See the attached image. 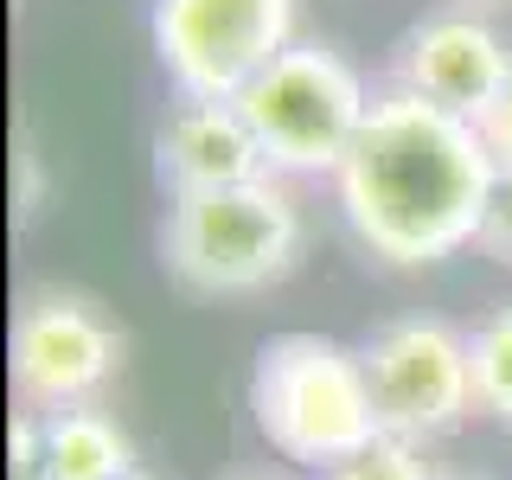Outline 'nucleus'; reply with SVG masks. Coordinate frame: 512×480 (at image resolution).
<instances>
[{"label": "nucleus", "instance_id": "6e6552de", "mask_svg": "<svg viewBox=\"0 0 512 480\" xmlns=\"http://www.w3.org/2000/svg\"><path fill=\"white\" fill-rule=\"evenodd\" d=\"M512 77V45L480 7H436L423 13L391 52V84H404L429 103L455 109L468 122H487Z\"/></svg>", "mask_w": 512, "mask_h": 480}, {"label": "nucleus", "instance_id": "7ed1b4c3", "mask_svg": "<svg viewBox=\"0 0 512 480\" xmlns=\"http://www.w3.org/2000/svg\"><path fill=\"white\" fill-rule=\"evenodd\" d=\"M301 244H308V218H301L282 173L173 199L167 224H160L167 276L186 295H212V301L276 288L301 263Z\"/></svg>", "mask_w": 512, "mask_h": 480}, {"label": "nucleus", "instance_id": "0eeeda50", "mask_svg": "<svg viewBox=\"0 0 512 480\" xmlns=\"http://www.w3.org/2000/svg\"><path fill=\"white\" fill-rule=\"evenodd\" d=\"M13 397L26 410L96 404L122 372V327L71 288H32L13 314Z\"/></svg>", "mask_w": 512, "mask_h": 480}, {"label": "nucleus", "instance_id": "ddd939ff", "mask_svg": "<svg viewBox=\"0 0 512 480\" xmlns=\"http://www.w3.org/2000/svg\"><path fill=\"white\" fill-rule=\"evenodd\" d=\"M474 250H487L493 263L512 269V160H500V167H493V186H487V212H480Z\"/></svg>", "mask_w": 512, "mask_h": 480}, {"label": "nucleus", "instance_id": "9d476101", "mask_svg": "<svg viewBox=\"0 0 512 480\" xmlns=\"http://www.w3.org/2000/svg\"><path fill=\"white\" fill-rule=\"evenodd\" d=\"M45 416V461L39 480H135V442L122 436V423L96 404L71 410H39Z\"/></svg>", "mask_w": 512, "mask_h": 480}, {"label": "nucleus", "instance_id": "1a4fd4ad", "mask_svg": "<svg viewBox=\"0 0 512 480\" xmlns=\"http://www.w3.org/2000/svg\"><path fill=\"white\" fill-rule=\"evenodd\" d=\"M269 160L237 96H180L154 128V180L173 199L263 180Z\"/></svg>", "mask_w": 512, "mask_h": 480}, {"label": "nucleus", "instance_id": "2eb2a0df", "mask_svg": "<svg viewBox=\"0 0 512 480\" xmlns=\"http://www.w3.org/2000/svg\"><path fill=\"white\" fill-rule=\"evenodd\" d=\"M13 167H20V212H32V205H39V154L20 148V154H13Z\"/></svg>", "mask_w": 512, "mask_h": 480}, {"label": "nucleus", "instance_id": "20e7f679", "mask_svg": "<svg viewBox=\"0 0 512 480\" xmlns=\"http://www.w3.org/2000/svg\"><path fill=\"white\" fill-rule=\"evenodd\" d=\"M237 109L250 116L256 141H263L269 173L282 180H308L346 160V148L359 141L372 90H365L359 64L320 39H295L288 52L269 64L256 84L237 96Z\"/></svg>", "mask_w": 512, "mask_h": 480}, {"label": "nucleus", "instance_id": "9b49d317", "mask_svg": "<svg viewBox=\"0 0 512 480\" xmlns=\"http://www.w3.org/2000/svg\"><path fill=\"white\" fill-rule=\"evenodd\" d=\"M468 359H474V404L487 410L493 423L512 429V301L493 308L468 333Z\"/></svg>", "mask_w": 512, "mask_h": 480}, {"label": "nucleus", "instance_id": "39448f33", "mask_svg": "<svg viewBox=\"0 0 512 480\" xmlns=\"http://www.w3.org/2000/svg\"><path fill=\"white\" fill-rule=\"evenodd\" d=\"M295 0H154L148 32L180 96H244L301 39Z\"/></svg>", "mask_w": 512, "mask_h": 480}, {"label": "nucleus", "instance_id": "f8f14e48", "mask_svg": "<svg viewBox=\"0 0 512 480\" xmlns=\"http://www.w3.org/2000/svg\"><path fill=\"white\" fill-rule=\"evenodd\" d=\"M320 480H436V468L423 461V442L378 436L372 448H359L352 461H340V468H327Z\"/></svg>", "mask_w": 512, "mask_h": 480}, {"label": "nucleus", "instance_id": "a211bd4d", "mask_svg": "<svg viewBox=\"0 0 512 480\" xmlns=\"http://www.w3.org/2000/svg\"><path fill=\"white\" fill-rule=\"evenodd\" d=\"M135 480H148V474H135Z\"/></svg>", "mask_w": 512, "mask_h": 480}, {"label": "nucleus", "instance_id": "f257e3e1", "mask_svg": "<svg viewBox=\"0 0 512 480\" xmlns=\"http://www.w3.org/2000/svg\"><path fill=\"white\" fill-rule=\"evenodd\" d=\"M493 167L500 154L480 122L404 84H378L359 141L333 167V205L372 263L429 269L474 244Z\"/></svg>", "mask_w": 512, "mask_h": 480}, {"label": "nucleus", "instance_id": "f3484780", "mask_svg": "<svg viewBox=\"0 0 512 480\" xmlns=\"http://www.w3.org/2000/svg\"><path fill=\"white\" fill-rule=\"evenodd\" d=\"M244 480H269V474H244Z\"/></svg>", "mask_w": 512, "mask_h": 480}, {"label": "nucleus", "instance_id": "423d86ee", "mask_svg": "<svg viewBox=\"0 0 512 480\" xmlns=\"http://www.w3.org/2000/svg\"><path fill=\"white\" fill-rule=\"evenodd\" d=\"M359 352H365V372H372V397H378L384 436L436 442V436L461 429L480 410L474 404L468 333H455L436 314L384 320Z\"/></svg>", "mask_w": 512, "mask_h": 480}, {"label": "nucleus", "instance_id": "dca6fc26", "mask_svg": "<svg viewBox=\"0 0 512 480\" xmlns=\"http://www.w3.org/2000/svg\"><path fill=\"white\" fill-rule=\"evenodd\" d=\"M461 7H500V0H461Z\"/></svg>", "mask_w": 512, "mask_h": 480}, {"label": "nucleus", "instance_id": "4468645a", "mask_svg": "<svg viewBox=\"0 0 512 480\" xmlns=\"http://www.w3.org/2000/svg\"><path fill=\"white\" fill-rule=\"evenodd\" d=\"M480 128H487V141H493V154H500V160H512V77H506V90H500V103H493V109H487V122H480Z\"/></svg>", "mask_w": 512, "mask_h": 480}, {"label": "nucleus", "instance_id": "f03ea898", "mask_svg": "<svg viewBox=\"0 0 512 480\" xmlns=\"http://www.w3.org/2000/svg\"><path fill=\"white\" fill-rule=\"evenodd\" d=\"M250 416L282 461L327 474L384 436L365 352L327 333H282L256 352Z\"/></svg>", "mask_w": 512, "mask_h": 480}]
</instances>
